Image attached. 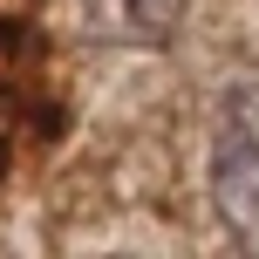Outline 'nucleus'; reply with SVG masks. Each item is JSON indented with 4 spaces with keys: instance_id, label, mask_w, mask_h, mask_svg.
<instances>
[{
    "instance_id": "1",
    "label": "nucleus",
    "mask_w": 259,
    "mask_h": 259,
    "mask_svg": "<svg viewBox=\"0 0 259 259\" xmlns=\"http://www.w3.org/2000/svg\"><path fill=\"white\" fill-rule=\"evenodd\" d=\"M211 191H219L225 225L259 246V75L225 89L219 150H211Z\"/></svg>"
}]
</instances>
